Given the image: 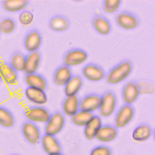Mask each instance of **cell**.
<instances>
[{"label":"cell","mask_w":155,"mask_h":155,"mask_svg":"<svg viewBox=\"0 0 155 155\" xmlns=\"http://www.w3.org/2000/svg\"><path fill=\"white\" fill-rule=\"evenodd\" d=\"M133 70L132 61L128 59H124L110 69L106 74L105 81L110 85L120 84L131 74Z\"/></svg>","instance_id":"6da1fadb"},{"label":"cell","mask_w":155,"mask_h":155,"mask_svg":"<svg viewBox=\"0 0 155 155\" xmlns=\"http://www.w3.org/2000/svg\"><path fill=\"white\" fill-rule=\"evenodd\" d=\"M117 25L126 30H132L137 28L140 23L139 18L135 13L124 10L117 13L114 18Z\"/></svg>","instance_id":"7a4b0ae2"},{"label":"cell","mask_w":155,"mask_h":155,"mask_svg":"<svg viewBox=\"0 0 155 155\" xmlns=\"http://www.w3.org/2000/svg\"><path fill=\"white\" fill-rule=\"evenodd\" d=\"M101 96V103L98 110L99 113L101 116L108 117L116 110L117 104V96L115 93L111 90L105 91Z\"/></svg>","instance_id":"3957f363"},{"label":"cell","mask_w":155,"mask_h":155,"mask_svg":"<svg viewBox=\"0 0 155 155\" xmlns=\"http://www.w3.org/2000/svg\"><path fill=\"white\" fill-rule=\"evenodd\" d=\"M65 124L64 114L61 111H56L51 114L48 120L44 127L45 134L55 136L63 130Z\"/></svg>","instance_id":"277c9868"},{"label":"cell","mask_w":155,"mask_h":155,"mask_svg":"<svg viewBox=\"0 0 155 155\" xmlns=\"http://www.w3.org/2000/svg\"><path fill=\"white\" fill-rule=\"evenodd\" d=\"M24 115L28 121L38 123H46L51 113L49 110L42 105L30 106L25 109Z\"/></svg>","instance_id":"5b68a950"},{"label":"cell","mask_w":155,"mask_h":155,"mask_svg":"<svg viewBox=\"0 0 155 155\" xmlns=\"http://www.w3.org/2000/svg\"><path fill=\"white\" fill-rule=\"evenodd\" d=\"M88 57V53L80 48H72L67 50L62 58L63 64L70 67L82 64Z\"/></svg>","instance_id":"8992f818"},{"label":"cell","mask_w":155,"mask_h":155,"mask_svg":"<svg viewBox=\"0 0 155 155\" xmlns=\"http://www.w3.org/2000/svg\"><path fill=\"white\" fill-rule=\"evenodd\" d=\"M135 114V109L133 105L124 104L116 113L114 126L117 128L126 127L133 120Z\"/></svg>","instance_id":"52a82bcc"},{"label":"cell","mask_w":155,"mask_h":155,"mask_svg":"<svg viewBox=\"0 0 155 155\" xmlns=\"http://www.w3.org/2000/svg\"><path fill=\"white\" fill-rule=\"evenodd\" d=\"M140 89L136 81L131 80L126 82L122 89L121 96L125 104L133 105L139 97Z\"/></svg>","instance_id":"ba28073f"},{"label":"cell","mask_w":155,"mask_h":155,"mask_svg":"<svg viewBox=\"0 0 155 155\" xmlns=\"http://www.w3.org/2000/svg\"><path fill=\"white\" fill-rule=\"evenodd\" d=\"M84 77L91 82H99L105 78L106 73L99 65L90 62L85 65L82 68Z\"/></svg>","instance_id":"9c48e42d"},{"label":"cell","mask_w":155,"mask_h":155,"mask_svg":"<svg viewBox=\"0 0 155 155\" xmlns=\"http://www.w3.org/2000/svg\"><path fill=\"white\" fill-rule=\"evenodd\" d=\"M101 95L95 93H91L85 95L82 98H80L79 110L89 113H93L98 110L101 105Z\"/></svg>","instance_id":"30bf717a"},{"label":"cell","mask_w":155,"mask_h":155,"mask_svg":"<svg viewBox=\"0 0 155 155\" xmlns=\"http://www.w3.org/2000/svg\"><path fill=\"white\" fill-rule=\"evenodd\" d=\"M42 42V36L41 32L33 28L28 31L24 39V46L25 49L28 52L38 51Z\"/></svg>","instance_id":"8fae6325"},{"label":"cell","mask_w":155,"mask_h":155,"mask_svg":"<svg viewBox=\"0 0 155 155\" xmlns=\"http://www.w3.org/2000/svg\"><path fill=\"white\" fill-rule=\"evenodd\" d=\"M22 133L25 140L31 144H37L40 140V129L34 122H25L22 125Z\"/></svg>","instance_id":"7c38bea8"},{"label":"cell","mask_w":155,"mask_h":155,"mask_svg":"<svg viewBox=\"0 0 155 155\" xmlns=\"http://www.w3.org/2000/svg\"><path fill=\"white\" fill-rule=\"evenodd\" d=\"M91 26L97 33L103 36L109 35L112 30V25L109 19L101 14H96L93 16Z\"/></svg>","instance_id":"4fadbf2b"},{"label":"cell","mask_w":155,"mask_h":155,"mask_svg":"<svg viewBox=\"0 0 155 155\" xmlns=\"http://www.w3.org/2000/svg\"><path fill=\"white\" fill-rule=\"evenodd\" d=\"M73 75L71 68L62 64L54 71L53 82L58 86H64Z\"/></svg>","instance_id":"5bb4252c"},{"label":"cell","mask_w":155,"mask_h":155,"mask_svg":"<svg viewBox=\"0 0 155 155\" xmlns=\"http://www.w3.org/2000/svg\"><path fill=\"white\" fill-rule=\"evenodd\" d=\"M25 56L26 58L24 73L25 74H30L36 73L41 63L42 55L41 52L39 50L30 52Z\"/></svg>","instance_id":"9a60e30c"},{"label":"cell","mask_w":155,"mask_h":155,"mask_svg":"<svg viewBox=\"0 0 155 155\" xmlns=\"http://www.w3.org/2000/svg\"><path fill=\"white\" fill-rule=\"evenodd\" d=\"M118 130L113 125L107 124L102 125L97 131L95 138L101 142H110L114 140L117 136Z\"/></svg>","instance_id":"2e32d148"},{"label":"cell","mask_w":155,"mask_h":155,"mask_svg":"<svg viewBox=\"0 0 155 155\" xmlns=\"http://www.w3.org/2000/svg\"><path fill=\"white\" fill-rule=\"evenodd\" d=\"M24 81L28 87L42 90L45 91L48 87L46 78L42 74L37 72L30 74H25Z\"/></svg>","instance_id":"e0dca14e"},{"label":"cell","mask_w":155,"mask_h":155,"mask_svg":"<svg viewBox=\"0 0 155 155\" xmlns=\"http://www.w3.org/2000/svg\"><path fill=\"white\" fill-rule=\"evenodd\" d=\"M70 26V21L64 15H55L48 21L49 28L56 32H63L67 30Z\"/></svg>","instance_id":"ac0fdd59"},{"label":"cell","mask_w":155,"mask_h":155,"mask_svg":"<svg viewBox=\"0 0 155 155\" xmlns=\"http://www.w3.org/2000/svg\"><path fill=\"white\" fill-rule=\"evenodd\" d=\"M80 97L78 95L66 96L62 102V109L64 114L72 117L79 110Z\"/></svg>","instance_id":"d6986e66"},{"label":"cell","mask_w":155,"mask_h":155,"mask_svg":"<svg viewBox=\"0 0 155 155\" xmlns=\"http://www.w3.org/2000/svg\"><path fill=\"white\" fill-rule=\"evenodd\" d=\"M25 95L29 101L38 105H42L48 101L45 91L39 89L28 87L25 90Z\"/></svg>","instance_id":"ffe728a7"},{"label":"cell","mask_w":155,"mask_h":155,"mask_svg":"<svg viewBox=\"0 0 155 155\" xmlns=\"http://www.w3.org/2000/svg\"><path fill=\"white\" fill-rule=\"evenodd\" d=\"M0 75L2 79L9 85L17 82L18 79V72L8 62L0 63Z\"/></svg>","instance_id":"44dd1931"},{"label":"cell","mask_w":155,"mask_h":155,"mask_svg":"<svg viewBox=\"0 0 155 155\" xmlns=\"http://www.w3.org/2000/svg\"><path fill=\"white\" fill-rule=\"evenodd\" d=\"M83 79L79 74L73 75L64 85V91L66 96L77 95L83 87Z\"/></svg>","instance_id":"7402d4cb"},{"label":"cell","mask_w":155,"mask_h":155,"mask_svg":"<svg viewBox=\"0 0 155 155\" xmlns=\"http://www.w3.org/2000/svg\"><path fill=\"white\" fill-rule=\"evenodd\" d=\"M41 143L42 148L48 155L61 151V146L55 136L45 134L42 137Z\"/></svg>","instance_id":"603a6c76"},{"label":"cell","mask_w":155,"mask_h":155,"mask_svg":"<svg viewBox=\"0 0 155 155\" xmlns=\"http://www.w3.org/2000/svg\"><path fill=\"white\" fill-rule=\"evenodd\" d=\"M102 125L101 117L97 115H94L92 119L84 127V134L85 137L91 140L95 138V136Z\"/></svg>","instance_id":"cb8c5ba5"},{"label":"cell","mask_w":155,"mask_h":155,"mask_svg":"<svg viewBox=\"0 0 155 155\" xmlns=\"http://www.w3.org/2000/svg\"><path fill=\"white\" fill-rule=\"evenodd\" d=\"M152 129L147 124H142L136 127L132 133V138L136 142H144L147 140L151 136Z\"/></svg>","instance_id":"d4e9b609"},{"label":"cell","mask_w":155,"mask_h":155,"mask_svg":"<svg viewBox=\"0 0 155 155\" xmlns=\"http://www.w3.org/2000/svg\"><path fill=\"white\" fill-rule=\"evenodd\" d=\"M29 4L26 0H9L1 2L3 8L8 12H18L24 9Z\"/></svg>","instance_id":"484cf974"},{"label":"cell","mask_w":155,"mask_h":155,"mask_svg":"<svg viewBox=\"0 0 155 155\" xmlns=\"http://www.w3.org/2000/svg\"><path fill=\"white\" fill-rule=\"evenodd\" d=\"M26 56L22 52L15 51L11 56L9 64L18 72L24 71Z\"/></svg>","instance_id":"4316f807"},{"label":"cell","mask_w":155,"mask_h":155,"mask_svg":"<svg viewBox=\"0 0 155 155\" xmlns=\"http://www.w3.org/2000/svg\"><path fill=\"white\" fill-rule=\"evenodd\" d=\"M94 116L93 113L79 110L74 116L71 117V122L76 126L85 127Z\"/></svg>","instance_id":"83f0119b"},{"label":"cell","mask_w":155,"mask_h":155,"mask_svg":"<svg viewBox=\"0 0 155 155\" xmlns=\"http://www.w3.org/2000/svg\"><path fill=\"white\" fill-rule=\"evenodd\" d=\"M15 124L12 113L6 108L0 106V125L5 128H11Z\"/></svg>","instance_id":"f1b7e54d"},{"label":"cell","mask_w":155,"mask_h":155,"mask_svg":"<svg viewBox=\"0 0 155 155\" xmlns=\"http://www.w3.org/2000/svg\"><path fill=\"white\" fill-rule=\"evenodd\" d=\"M122 3L120 0H105L102 1V9L106 13H114L118 11Z\"/></svg>","instance_id":"f546056e"},{"label":"cell","mask_w":155,"mask_h":155,"mask_svg":"<svg viewBox=\"0 0 155 155\" xmlns=\"http://www.w3.org/2000/svg\"><path fill=\"white\" fill-rule=\"evenodd\" d=\"M16 27L14 19L10 18H5L0 21V32L4 34L13 33Z\"/></svg>","instance_id":"4dcf8cb0"},{"label":"cell","mask_w":155,"mask_h":155,"mask_svg":"<svg viewBox=\"0 0 155 155\" xmlns=\"http://www.w3.org/2000/svg\"><path fill=\"white\" fill-rule=\"evenodd\" d=\"M34 19L33 13L29 10H25L21 12L19 16V20L23 25H28L30 24Z\"/></svg>","instance_id":"1f68e13d"},{"label":"cell","mask_w":155,"mask_h":155,"mask_svg":"<svg viewBox=\"0 0 155 155\" xmlns=\"http://www.w3.org/2000/svg\"><path fill=\"white\" fill-rule=\"evenodd\" d=\"M111 149L107 146H98L92 150L90 155H111Z\"/></svg>","instance_id":"d6a6232c"},{"label":"cell","mask_w":155,"mask_h":155,"mask_svg":"<svg viewBox=\"0 0 155 155\" xmlns=\"http://www.w3.org/2000/svg\"><path fill=\"white\" fill-rule=\"evenodd\" d=\"M48 155H63V154H61V153H57L51 154H48Z\"/></svg>","instance_id":"836d02e7"},{"label":"cell","mask_w":155,"mask_h":155,"mask_svg":"<svg viewBox=\"0 0 155 155\" xmlns=\"http://www.w3.org/2000/svg\"><path fill=\"white\" fill-rule=\"evenodd\" d=\"M2 78H1V75H0V84H1V81H2Z\"/></svg>","instance_id":"e575fe53"}]
</instances>
